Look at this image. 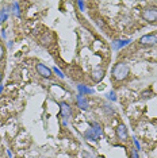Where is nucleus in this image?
<instances>
[{
  "label": "nucleus",
  "instance_id": "obj_12",
  "mask_svg": "<svg viewBox=\"0 0 157 158\" xmlns=\"http://www.w3.org/2000/svg\"><path fill=\"white\" fill-rule=\"evenodd\" d=\"M78 89H80L81 92H87V93H92L94 91H92V89H88V88H84L83 85H78Z\"/></svg>",
  "mask_w": 157,
  "mask_h": 158
},
{
  "label": "nucleus",
  "instance_id": "obj_9",
  "mask_svg": "<svg viewBox=\"0 0 157 158\" xmlns=\"http://www.w3.org/2000/svg\"><path fill=\"white\" fill-rule=\"evenodd\" d=\"M129 44H130L129 39H126V41H115L112 44V46H114V49H119V48H123V46H126Z\"/></svg>",
  "mask_w": 157,
  "mask_h": 158
},
{
  "label": "nucleus",
  "instance_id": "obj_17",
  "mask_svg": "<svg viewBox=\"0 0 157 158\" xmlns=\"http://www.w3.org/2000/svg\"><path fill=\"white\" fill-rule=\"evenodd\" d=\"M2 78H3V73H2V70H0V81H2Z\"/></svg>",
  "mask_w": 157,
  "mask_h": 158
},
{
  "label": "nucleus",
  "instance_id": "obj_10",
  "mask_svg": "<svg viewBox=\"0 0 157 158\" xmlns=\"http://www.w3.org/2000/svg\"><path fill=\"white\" fill-rule=\"evenodd\" d=\"M53 72H54V73H56L60 78H64V74H62V72L60 70V69H57V68H53Z\"/></svg>",
  "mask_w": 157,
  "mask_h": 158
},
{
  "label": "nucleus",
  "instance_id": "obj_16",
  "mask_svg": "<svg viewBox=\"0 0 157 158\" xmlns=\"http://www.w3.org/2000/svg\"><path fill=\"white\" fill-rule=\"evenodd\" d=\"M77 6H80L81 11H84V6H85V3H84V2H77Z\"/></svg>",
  "mask_w": 157,
  "mask_h": 158
},
{
  "label": "nucleus",
  "instance_id": "obj_4",
  "mask_svg": "<svg viewBox=\"0 0 157 158\" xmlns=\"http://www.w3.org/2000/svg\"><path fill=\"white\" fill-rule=\"evenodd\" d=\"M140 42L141 45H145V46H149V45H156L157 44V37L153 34H148V35H144V37L140 38Z\"/></svg>",
  "mask_w": 157,
  "mask_h": 158
},
{
  "label": "nucleus",
  "instance_id": "obj_1",
  "mask_svg": "<svg viewBox=\"0 0 157 158\" xmlns=\"http://www.w3.org/2000/svg\"><path fill=\"white\" fill-rule=\"evenodd\" d=\"M127 76H129V66L125 62H118L112 69V77L114 80L117 81H122L126 80Z\"/></svg>",
  "mask_w": 157,
  "mask_h": 158
},
{
  "label": "nucleus",
  "instance_id": "obj_13",
  "mask_svg": "<svg viewBox=\"0 0 157 158\" xmlns=\"http://www.w3.org/2000/svg\"><path fill=\"white\" fill-rule=\"evenodd\" d=\"M3 57H4V48H3V45L0 44V61L3 60Z\"/></svg>",
  "mask_w": 157,
  "mask_h": 158
},
{
  "label": "nucleus",
  "instance_id": "obj_2",
  "mask_svg": "<svg viewBox=\"0 0 157 158\" xmlns=\"http://www.w3.org/2000/svg\"><path fill=\"white\" fill-rule=\"evenodd\" d=\"M142 18L148 23H155L157 22V7L156 6H149L142 11Z\"/></svg>",
  "mask_w": 157,
  "mask_h": 158
},
{
  "label": "nucleus",
  "instance_id": "obj_7",
  "mask_svg": "<svg viewBox=\"0 0 157 158\" xmlns=\"http://www.w3.org/2000/svg\"><path fill=\"white\" fill-rule=\"evenodd\" d=\"M91 77L95 82H100L103 80V77H104V70L100 69V68H95L91 73Z\"/></svg>",
  "mask_w": 157,
  "mask_h": 158
},
{
  "label": "nucleus",
  "instance_id": "obj_18",
  "mask_svg": "<svg viewBox=\"0 0 157 158\" xmlns=\"http://www.w3.org/2000/svg\"><path fill=\"white\" fill-rule=\"evenodd\" d=\"M2 89H3V87H0V92H2Z\"/></svg>",
  "mask_w": 157,
  "mask_h": 158
},
{
  "label": "nucleus",
  "instance_id": "obj_8",
  "mask_svg": "<svg viewBox=\"0 0 157 158\" xmlns=\"http://www.w3.org/2000/svg\"><path fill=\"white\" fill-rule=\"evenodd\" d=\"M77 104H78V107H80L81 110H84V111L88 108V103H87V100L84 99L83 95H78L77 96Z\"/></svg>",
  "mask_w": 157,
  "mask_h": 158
},
{
  "label": "nucleus",
  "instance_id": "obj_14",
  "mask_svg": "<svg viewBox=\"0 0 157 158\" xmlns=\"http://www.w3.org/2000/svg\"><path fill=\"white\" fill-rule=\"evenodd\" d=\"M107 96H108V99H111L112 102H114V100H117V98H115V93H114L112 91L110 92V93H108V95H107Z\"/></svg>",
  "mask_w": 157,
  "mask_h": 158
},
{
  "label": "nucleus",
  "instance_id": "obj_6",
  "mask_svg": "<svg viewBox=\"0 0 157 158\" xmlns=\"http://www.w3.org/2000/svg\"><path fill=\"white\" fill-rule=\"evenodd\" d=\"M117 138L119 139V141H126L127 139V130H126V126L125 124H119L117 127Z\"/></svg>",
  "mask_w": 157,
  "mask_h": 158
},
{
  "label": "nucleus",
  "instance_id": "obj_5",
  "mask_svg": "<svg viewBox=\"0 0 157 158\" xmlns=\"http://www.w3.org/2000/svg\"><path fill=\"white\" fill-rule=\"evenodd\" d=\"M60 108H61V116L64 119H69L70 115H72V110H70V106L65 102L60 103Z\"/></svg>",
  "mask_w": 157,
  "mask_h": 158
},
{
  "label": "nucleus",
  "instance_id": "obj_3",
  "mask_svg": "<svg viewBox=\"0 0 157 158\" xmlns=\"http://www.w3.org/2000/svg\"><path fill=\"white\" fill-rule=\"evenodd\" d=\"M37 72L38 74H41L42 77H46V78H50L53 76V72L50 68H48L46 65H44V64H37Z\"/></svg>",
  "mask_w": 157,
  "mask_h": 158
},
{
  "label": "nucleus",
  "instance_id": "obj_15",
  "mask_svg": "<svg viewBox=\"0 0 157 158\" xmlns=\"http://www.w3.org/2000/svg\"><path fill=\"white\" fill-rule=\"evenodd\" d=\"M131 158H138V153H137V150L135 149L131 150Z\"/></svg>",
  "mask_w": 157,
  "mask_h": 158
},
{
  "label": "nucleus",
  "instance_id": "obj_11",
  "mask_svg": "<svg viewBox=\"0 0 157 158\" xmlns=\"http://www.w3.org/2000/svg\"><path fill=\"white\" fill-rule=\"evenodd\" d=\"M7 19V14H6V11L3 10V11H0V23L3 22V20H6Z\"/></svg>",
  "mask_w": 157,
  "mask_h": 158
}]
</instances>
